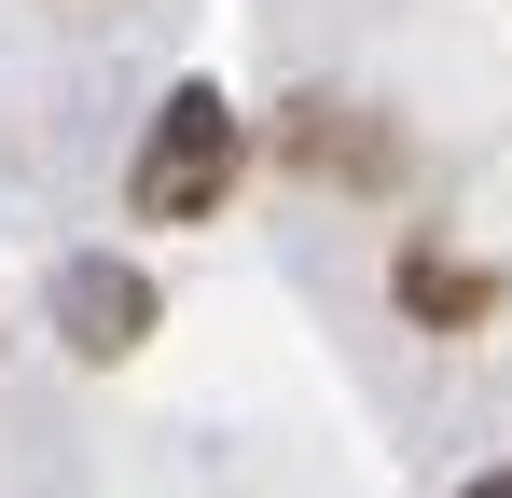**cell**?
Masks as SVG:
<instances>
[{
    "label": "cell",
    "mask_w": 512,
    "mask_h": 498,
    "mask_svg": "<svg viewBox=\"0 0 512 498\" xmlns=\"http://www.w3.org/2000/svg\"><path fill=\"white\" fill-rule=\"evenodd\" d=\"M139 319H153V291H139V277H70V332H84L97 360H111V346H139Z\"/></svg>",
    "instance_id": "7a4b0ae2"
},
{
    "label": "cell",
    "mask_w": 512,
    "mask_h": 498,
    "mask_svg": "<svg viewBox=\"0 0 512 498\" xmlns=\"http://www.w3.org/2000/svg\"><path fill=\"white\" fill-rule=\"evenodd\" d=\"M222 180H236V111H222V83H180L153 111V153L125 166V208L139 222H208Z\"/></svg>",
    "instance_id": "6da1fadb"
},
{
    "label": "cell",
    "mask_w": 512,
    "mask_h": 498,
    "mask_svg": "<svg viewBox=\"0 0 512 498\" xmlns=\"http://www.w3.org/2000/svg\"><path fill=\"white\" fill-rule=\"evenodd\" d=\"M471 498H512V471H485V485H471Z\"/></svg>",
    "instance_id": "3957f363"
}]
</instances>
